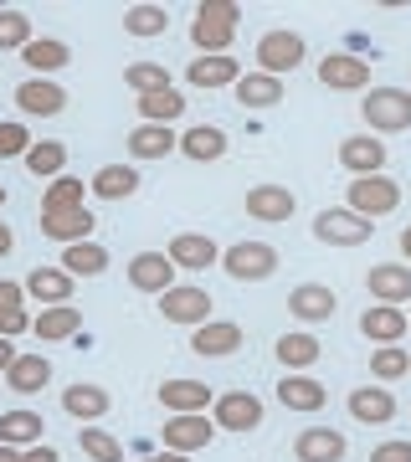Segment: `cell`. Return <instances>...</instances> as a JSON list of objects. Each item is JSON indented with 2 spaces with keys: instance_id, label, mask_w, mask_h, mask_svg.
Masks as SVG:
<instances>
[{
  "instance_id": "obj_44",
  "label": "cell",
  "mask_w": 411,
  "mask_h": 462,
  "mask_svg": "<svg viewBox=\"0 0 411 462\" xmlns=\"http://www.w3.org/2000/svg\"><path fill=\"white\" fill-rule=\"evenodd\" d=\"M26 47H32L26 11H0V51H26Z\"/></svg>"
},
{
  "instance_id": "obj_55",
  "label": "cell",
  "mask_w": 411,
  "mask_h": 462,
  "mask_svg": "<svg viewBox=\"0 0 411 462\" xmlns=\"http://www.w3.org/2000/svg\"><path fill=\"white\" fill-rule=\"evenodd\" d=\"M0 462H16V447H0Z\"/></svg>"
},
{
  "instance_id": "obj_29",
  "label": "cell",
  "mask_w": 411,
  "mask_h": 462,
  "mask_svg": "<svg viewBox=\"0 0 411 462\" xmlns=\"http://www.w3.org/2000/svg\"><path fill=\"white\" fill-rule=\"evenodd\" d=\"M26 329H32V319H26V282L0 278V334L16 339V334H26Z\"/></svg>"
},
{
  "instance_id": "obj_53",
  "label": "cell",
  "mask_w": 411,
  "mask_h": 462,
  "mask_svg": "<svg viewBox=\"0 0 411 462\" xmlns=\"http://www.w3.org/2000/svg\"><path fill=\"white\" fill-rule=\"evenodd\" d=\"M5 252H11V226L0 221V257H5Z\"/></svg>"
},
{
  "instance_id": "obj_56",
  "label": "cell",
  "mask_w": 411,
  "mask_h": 462,
  "mask_svg": "<svg viewBox=\"0 0 411 462\" xmlns=\"http://www.w3.org/2000/svg\"><path fill=\"white\" fill-rule=\"evenodd\" d=\"M0 206H5V185H0Z\"/></svg>"
},
{
  "instance_id": "obj_36",
  "label": "cell",
  "mask_w": 411,
  "mask_h": 462,
  "mask_svg": "<svg viewBox=\"0 0 411 462\" xmlns=\"http://www.w3.org/2000/svg\"><path fill=\"white\" fill-rule=\"evenodd\" d=\"M175 144H181V139L164 129V124H139V129L129 134V154L134 160H164Z\"/></svg>"
},
{
  "instance_id": "obj_24",
  "label": "cell",
  "mask_w": 411,
  "mask_h": 462,
  "mask_svg": "<svg viewBox=\"0 0 411 462\" xmlns=\"http://www.w3.org/2000/svg\"><path fill=\"white\" fill-rule=\"evenodd\" d=\"M170 263L175 267H191V273H201V267H211V263H221V252H216V242L211 236H201V231H181L175 242H170Z\"/></svg>"
},
{
  "instance_id": "obj_35",
  "label": "cell",
  "mask_w": 411,
  "mask_h": 462,
  "mask_svg": "<svg viewBox=\"0 0 411 462\" xmlns=\"http://www.w3.org/2000/svg\"><path fill=\"white\" fill-rule=\"evenodd\" d=\"M62 273H72V278H98V273H108V252L98 242H72V247H62Z\"/></svg>"
},
{
  "instance_id": "obj_47",
  "label": "cell",
  "mask_w": 411,
  "mask_h": 462,
  "mask_svg": "<svg viewBox=\"0 0 411 462\" xmlns=\"http://www.w3.org/2000/svg\"><path fill=\"white\" fill-rule=\"evenodd\" d=\"M26 149H32V134L21 129V124H0V160H26Z\"/></svg>"
},
{
  "instance_id": "obj_50",
  "label": "cell",
  "mask_w": 411,
  "mask_h": 462,
  "mask_svg": "<svg viewBox=\"0 0 411 462\" xmlns=\"http://www.w3.org/2000/svg\"><path fill=\"white\" fill-rule=\"evenodd\" d=\"M16 462H62V457H57V447L36 442V447H21V452H16Z\"/></svg>"
},
{
  "instance_id": "obj_27",
  "label": "cell",
  "mask_w": 411,
  "mask_h": 462,
  "mask_svg": "<svg viewBox=\"0 0 411 462\" xmlns=\"http://www.w3.org/2000/svg\"><path fill=\"white\" fill-rule=\"evenodd\" d=\"M278 401L288 406V411H319L329 401L324 391V380H313V375H283L278 380Z\"/></svg>"
},
{
  "instance_id": "obj_41",
  "label": "cell",
  "mask_w": 411,
  "mask_h": 462,
  "mask_svg": "<svg viewBox=\"0 0 411 462\" xmlns=\"http://www.w3.org/2000/svg\"><path fill=\"white\" fill-rule=\"evenodd\" d=\"M62 165H67V149L57 144V139H42V144H32L26 149V170H32L36 180H57L62 175Z\"/></svg>"
},
{
  "instance_id": "obj_16",
  "label": "cell",
  "mask_w": 411,
  "mask_h": 462,
  "mask_svg": "<svg viewBox=\"0 0 411 462\" xmlns=\"http://www.w3.org/2000/svg\"><path fill=\"white\" fill-rule=\"evenodd\" d=\"M298 211V196L288 185H252L247 190V216L252 221H288Z\"/></svg>"
},
{
  "instance_id": "obj_23",
  "label": "cell",
  "mask_w": 411,
  "mask_h": 462,
  "mask_svg": "<svg viewBox=\"0 0 411 462\" xmlns=\"http://www.w3.org/2000/svg\"><path fill=\"white\" fill-rule=\"evenodd\" d=\"M185 78H191V88H237L242 83V67H237V57H196V62L185 67Z\"/></svg>"
},
{
  "instance_id": "obj_42",
  "label": "cell",
  "mask_w": 411,
  "mask_h": 462,
  "mask_svg": "<svg viewBox=\"0 0 411 462\" xmlns=\"http://www.w3.org/2000/svg\"><path fill=\"white\" fill-rule=\"evenodd\" d=\"M124 32L129 36H160V32H170V11L164 5H134V11H124Z\"/></svg>"
},
{
  "instance_id": "obj_18",
  "label": "cell",
  "mask_w": 411,
  "mask_h": 462,
  "mask_svg": "<svg viewBox=\"0 0 411 462\" xmlns=\"http://www.w3.org/2000/svg\"><path fill=\"white\" fill-rule=\"evenodd\" d=\"M350 416L365 427H386V421H396V396L386 385H360V391H350Z\"/></svg>"
},
{
  "instance_id": "obj_37",
  "label": "cell",
  "mask_w": 411,
  "mask_h": 462,
  "mask_svg": "<svg viewBox=\"0 0 411 462\" xmlns=\"http://www.w3.org/2000/svg\"><path fill=\"white\" fill-rule=\"evenodd\" d=\"M42 442V416L36 411H5L0 416V447H36Z\"/></svg>"
},
{
  "instance_id": "obj_11",
  "label": "cell",
  "mask_w": 411,
  "mask_h": 462,
  "mask_svg": "<svg viewBox=\"0 0 411 462\" xmlns=\"http://www.w3.org/2000/svg\"><path fill=\"white\" fill-rule=\"evenodd\" d=\"M211 421L216 427H227V431H257L263 427V401L252 396V391H231V396L216 401Z\"/></svg>"
},
{
  "instance_id": "obj_2",
  "label": "cell",
  "mask_w": 411,
  "mask_h": 462,
  "mask_svg": "<svg viewBox=\"0 0 411 462\" xmlns=\"http://www.w3.org/2000/svg\"><path fill=\"white\" fill-rule=\"evenodd\" d=\"M360 114L376 134H401L411 129V93L406 88H376V93H365Z\"/></svg>"
},
{
  "instance_id": "obj_12",
  "label": "cell",
  "mask_w": 411,
  "mask_h": 462,
  "mask_svg": "<svg viewBox=\"0 0 411 462\" xmlns=\"http://www.w3.org/2000/svg\"><path fill=\"white\" fill-rule=\"evenodd\" d=\"M294 457H298V462H345V457H350V442H345V431L309 427V431H298Z\"/></svg>"
},
{
  "instance_id": "obj_31",
  "label": "cell",
  "mask_w": 411,
  "mask_h": 462,
  "mask_svg": "<svg viewBox=\"0 0 411 462\" xmlns=\"http://www.w3.org/2000/svg\"><path fill=\"white\" fill-rule=\"evenodd\" d=\"M181 149H185V160L211 165V160H221V154H227V134L216 129V124H196L191 134H181Z\"/></svg>"
},
{
  "instance_id": "obj_5",
  "label": "cell",
  "mask_w": 411,
  "mask_h": 462,
  "mask_svg": "<svg viewBox=\"0 0 411 462\" xmlns=\"http://www.w3.org/2000/svg\"><path fill=\"white\" fill-rule=\"evenodd\" d=\"M160 437H164V447L170 452H201V447H211V437H216V421H206V411H191V416H170L160 427Z\"/></svg>"
},
{
  "instance_id": "obj_1",
  "label": "cell",
  "mask_w": 411,
  "mask_h": 462,
  "mask_svg": "<svg viewBox=\"0 0 411 462\" xmlns=\"http://www.w3.org/2000/svg\"><path fill=\"white\" fill-rule=\"evenodd\" d=\"M221 267H227L231 282H267L278 273V247H267V242H237V247L221 252Z\"/></svg>"
},
{
  "instance_id": "obj_25",
  "label": "cell",
  "mask_w": 411,
  "mask_h": 462,
  "mask_svg": "<svg viewBox=\"0 0 411 462\" xmlns=\"http://www.w3.org/2000/svg\"><path fill=\"white\" fill-rule=\"evenodd\" d=\"M51 380V365L47 355H16V365L5 370V385L16 391V396H42Z\"/></svg>"
},
{
  "instance_id": "obj_8",
  "label": "cell",
  "mask_w": 411,
  "mask_h": 462,
  "mask_svg": "<svg viewBox=\"0 0 411 462\" xmlns=\"http://www.w3.org/2000/svg\"><path fill=\"white\" fill-rule=\"evenodd\" d=\"M319 83H324L329 93H360V88L370 83V67H365L355 51H329L324 62H319Z\"/></svg>"
},
{
  "instance_id": "obj_28",
  "label": "cell",
  "mask_w": 411,
  "mask_h": 462,
  "mask_svg": "<svg viewBox=\"0 0 411 462\" xmlns=\"http://www.w3.org/2000/svg\"><path fill=\"white\" fill-rule=\"evenodd\" d=\"M93 221H98V216H88V211H57V216H42V236L62 242V247H72V242H93Z\"/></svg>"
},
{
  "instance_id": "obj_7",
  "label": "cell",
  "mask_w": 411,
  "mask_h": 462,
  "mask_svg": "<svg viewBox=\"0 0 411 462\" xmlns=\"http://www.w3.org/2000/svg\"><path fill=\"white\" fill-rule=\"evenodd\" d=\"M304 62V36L298 32H267L257 42V67H263L267 78H283V72H294Z\"/></svg>"
},
{
  "instance_id": "obj_19",
  "label": "cell",
  "mask_w": 411,
  "mask_h": 462,
  "mask_svg": "<svg viewBox=\"0 0 411 462\" xmlns=\"http://www.w3.org/2000/svg\"><path fill=\"white\" fill-rule=\"evenodd\" d=\"M273 355H278V365L288 370V375H309V365L324 355V345H319L309 329H294V334H283L278 345H273Z\"/></svg>"
},
{
  "instance_id": "obj_20",
  "label": "cell",
  "mask_w": 411,
  "mask_h": 462,
  "mask_svg": "<svg viewBox=\"0 0 411 462\" xmlns=\"http://www.w3.org/2000/svg\"><path fill=\"white\" fill-rule=\"evenodd\" d=\"M160 406L175 416H191V411H206L211 406V385L206 380H164L160 385Z\"/></svg>"
},
{
  "instance_id": "obj_54",
  "label": "cell",
  "mask_w": 411,
  "mask_h": 462,
  "mask_svg": "<svg viewBox=\"0 0 411 462\" xmlns=\"http://www.w3.org/2000/svg\"><path fill=\"white\" fill-rule=\"evenodd\" d=\"M401 257H411V226L401 231Z\"/></svg>"
},
{
  "instance_id": "obj_3",
  "label": "cell",
  "mask_w": 411,
  "mask_h": 462,
  "mask_svg": "<svg viewBox=\"0 0 411 462\" xmlns=\"http://www.w3.org/2000/svg\"><path fill=\"white\" fill-rule=\"evenodd\" d=\"M370 231H376V221L355 216L350 206H329V211L313 216V236L329 247H360V242H370Z\"/></svg>"
},
{
  "instance_id": "obj_52",
  "label": "cell",
  "mask_w": 411,
  "mask_h": 462,
  "mask_svg": "<svg viewBox=\"0 0 411 462\" xmlns=\"http://www.w3.org/2000/svg\"><path fill=\"white\" fill-rule=\"evenodd\" d=\"M145 462H185V452H170V447H164V452H154V457H145Z\"/></svg>"
},
{
  "instance_id": "obj_45",
  "label": "cell",
  "mask_w": 411,
  "mask_h": 462,
  "mask_svg": "<svg viewBox=\"0 0 411 462\" xmlns=\"http://www.w3.org/2000/svg\"><path fill=\"white\" fill-rule=\"evenodd\" d=\"M78 447H82L93 462H124V447H118L103 427H82V431H78Z\"/></svg>"
},
{
  "instance_id": "obj_51",
  "label": "cell",
  "mask_w": 411,
  "mask_h": 462,
  "mask_svg": "<svg viewBox=\"0 0 411 462\" xmlns=\"http://www.w3.org/2000/svg\"><path fill=\"white\" fill-rule=\"evenodd\" d=\"M11 365H16V345H11V339H5V334H0V375H5V370H11Z\"/></svg>"
},
{
  "instance_id": "obj_49",
  "label": "cell",
  "mask_w": 411,
  "mask_h": 462,
  "mask_svg": "<svg viewBox=\"0 0 411 462\" xmlns=\"http://www.w3.org/2000/svg\"><path fill=\"white\" fill-rule=\"evenodd\" d=\"M370 462H411V442H380Z\"/></svg>"
},
{
  "instance_id": "obj_17",
  "label": "cell",
  "mask_w": 411,
  "mask_h": 462,
  "mask_svg": "<svg viewBox=\"0 0 411 462\" xmlns=\"http://www.w3.org/2000/svg\"><path fill=\"white\" fill-rule=\"evenodd\" d=\"M288 309H294V319H304V324H319V319H334L340 298H334V288H324V282H298L294 293H288Z\"/></svg>"
},
{
  "instance_id": "obj_9",
  "label": "cell",
  "mask_w": 411,
  "mask_h": 462,
  "mask_svg": "<svg viewBox=\"0 0 411 462\" xmlns=\"http://www.w3.org/2000/svg\"><path fill=\"white\" fill-rule=\"evenodd\" d=\"M129 282L139 293H170L175 288V263H170V252H139L129 257Z\"/></svg>"
},
{
  "instance_id": "obj_10",
  "label": "cell",
  "mask_w": 411,
  "mask_h": 462,
  "mask_svg": "<svg viewBox=\"0 0 411 462\" xmlns=\"http://www.w3.org/2000/svg\"><path fill=\"white\" fill-rule=\"evenodd\" d=\"M16 108L32 118H57L67 108V88H57L51 78H26L16 88Z\"/></svg>"
},
{
  "instance_id": "obj_39",
  "label": "cell",
  "mask_w": 411,
  "mask_h": 462,
  "mask_svg": "<svg viewBox=\"0 0 411 462\" xmlns=\"http://www.w3.org/2000/svg\"><path fill=\"white\" fill-rule=\"evenodd\" d=\"M139 114H145V124H175V118L185 114V93H175V88H160V93H145L139 98Z\"/></svg>"
},
{
  "instance_id": "obj_13",
  "label": "cell",
  "mask_w": 411,
  "mask_h": 462,
  "mask_svg": "<svg viewBox=\"0 0 411 462\" xmlns=\"http://www.w3.org/2000/svg\"><path fill=\"white\" fill-rule=\"evenodd\" d=\"M340 165L360 180V175H380L386 170V144H380L376 134H350L345 144H340Z\"/></svg>"
},
{
  "instance_id": "obj_46",
  "label": "cell",
  "mask_w": 411,
  "mask_h": 462,
  "mask_svg": "<svg viewBox=\"0 0 411 462\" xmlns=\"http://www.w3.org/2000/svg\"><path fill=\"white\" fill-rule=\"evenodd\" d=\"M124 83L145 98V93H160V88H170V72L164 67H154V62H134L129 72H124Z\"/></svg>"
},
{
  "instance_id": "obj_22",
  "label": "cell",
  "mask_w": 411,
  "mask_h": 462,
  "mask_svg": "<svg viewBox=\"0 0 411 462\" xmlns=\"http://www.w3.org/2000/svg\"><path fill=\"white\" fill-rule=\"evenodd\" d=\"M32 334L42 339V345H62V339H72V334H82V314L72 309V303H57V309H42V314L32 319Z\"/></svg>"
},
{
  "instance_id": "obj_32",
  "label": "cell",
  "mask_w": 411,
  "mask_h": 462,
  "mask_svg": "<svg viewBox=\"0 0 411 462\" xmlns=\"http://www.w3.org/2000/svg\"><path fill=\"white\" fill-rule=\"evenodd\" d=\"M62 411L78 416V421H98V416L108 411V391H103V385H88V380H82V385H67Z\"/></svg>"
},
{
  "instance_id": "obj_6",
  "label": "cell",
  "mask_w": 411,
  "mask_h": 462,
  "mask_svg": "<svg viewBox=\"0 0 411 462\" xmlns=\"http://www.w3.org/2000/svg\"><path fill=\"white\" fill-rule=\"evenodd\" d=\"M160 314L170 319V324H211V293L206 288H170V293H160Z\"/></svg>"
},
{
  "instance_id": "obj_34",
  "label": "cell",
  "mask_w": 411,
  "mask_h": 462,
  "mask_svg": "<svg viewBox=\"0 0 411 462\" xmlns=\"http://www.w3.org/2000/svg\"><path fill=\"white\" fill-rule=\"evenodd\" d=\"M26 293L42 298L47 309H57V303L72 298V273H62V267H36L32 278H26Z\"/></svg>"
},
{
  "instance_id": "obj_33",
  "label": "cell",
  "mask_w": 411,
  "mask_h": 462,
  "mask_svg": "<svg viewBox=\"0 0 411 462\" xmlns=\"http://www.w3.org/2000/svg\"><path fill=\"white\" fill-rule=\"evenodd\" d=\"M21 57H26V67H32L36 78H47V72H62V67L72 62L67 42H57V36H32V47L21 51Z\"/></svg>"
},
{
  "instance_id": "obj_40",
  "label": "cell",
  "mask_w": 411,
  "mask_h": 462,
  "mask_svg": "<svg viewBox=\"0 0 411 462\" xmlns=\"http://www.w3.org/2000/svg\"><path fill=\"white\" fill-rule=\"evenodd\" d=\"M57 211H88L82 206V180L78 175H57L42 196V216H57Z\"/></svg>"
},
{
  "instance_id": "obj_38",
  "label": "cell",
  "mask_w": 411,
  "mask_h": 462,
  "mask_svg": "<svg viewBox=\"0 0 411 462\" xmlns=\"http://www.w3.org/2000/svg\"><path fill=\"white\" fill-rule=\"evenodd\" d=\"M283 98V78H267V72H247L237 83V103L242 108H273Z\"/></svg>"
},
{
  "instance_id": "obj_30",
  "label": "cell",
  "mask_w": 411,
  "mask_h": 462,
  "mask_svg": "<svg viewBox=\"0 0 411 462\" xmlns=\"http://www.w3.org/2000/svg\"><path fill=\"white\" fill-rule=\"evenodd\" d=\"M88 190L98 200H129L134 190H139V170L134 165H103L93 180H88Z\"/></svg>"
},
{
  "instance_id": "obj_14",
  "label": "cell",
  "mask_w": 411,
  "mask_h": 462,
  "mask_svg": "<svg viewBox=\"0 0 411 462\" xmlns=\"http://www.w3.org/2000/svg\"><path fill=\"white\" fill-rule=\"evenodd\" d=\"M191 349H196L201 360L237 355V349H242V324H231V319H211V324H201V329L191 334Z\"/></svg>"
},
{
  "instance_id": "obj_26",
  "label": "cell",
  "mask_w": 411,
  "mask_h": 462,
  "mask_svg": "<svg viewBox=\"0 0 411 462\" xmlns=\"http://www.w3.org/2000/svg\"><path fill=\"white\" fill-rule=\"evenodd\" d=\"M231 36H237V26L221 16H206V11H196V21H191V42H196L206 57H231Z\"/></svg>"
},
{
  "instance_id": "obj_21",
  "label": "cell",
  "mask_w": 411,
  "mask_h": 462,
  "mask_svg": "<svg viewBox=\"0 0 411 462\" xmlns=\"http://www.w3.org/2000/svg\"><path fill=\"white\" fill-rule=\"evenodd\" d=\"M360 334L365 339H376V349L380 345H401V339H406V314L391 309V303H376V309H365L360 314Z\"/></svg>"
},
{
  "instance_id": "obj_43",
  "label": "cell",
  "mask_w": 411,
  "mask_h": 462,
  "mask_svg": "<svg viewBox=\"0 0 411 462\" xmlns=\"http://www.w3.org/2000/svg\"><path fill=\"white\" fill-rule=\"evenodd\" d=\"M370 375L376 380H401L411 375V355L401 345H380L376 355H370Z\"/></svg>"
},
{
  "instance_id": "obj_48",
  "label": "cell",
  "mask_w": 411,
  "mask_h": 462,
  "mask_svg": "<svg viewBox=\"0 0 411 462\" xmlns=\"http://www.w3.org/2000/svg\"><path fill=\"white\" fill-rule=\"evenodd\" d=\"M196 11H206V16H221V21H231V26L242 21V5H237V0H201Z\"/></svg>"
},
{
  "instance_id": "obj_15",
  "label": "cell",
  "mask_w": 411,
  "mask_h": 462,
  "mask_svg": "<svg viewBox=\"0 0 411 462\" xmlns=\"http://www.w3.org/2000/svg\"><path fill=\"white\" fill-rule=\"evenodd\" d=\"M365 288H370V298L391 303V309L411 303V263H380V267H370Z\"/></svg>"
},
{
  "instance_id": "obj_4",
  "label": "cell",
  "mask_w": 411,
  "mask_h": 462,
  "mask_svg": "<svg viewBox=\"0 0 411 462\" xmlns=\"http://www.w3.org/2000/svg\"><path fill=\"white\" fill-rule=\"evenodd\" d=\"M401 206V185L386 180V175H360V180H350V211L365 216V221H376V216H391Z\"/></svg>"
}]
</instances>
